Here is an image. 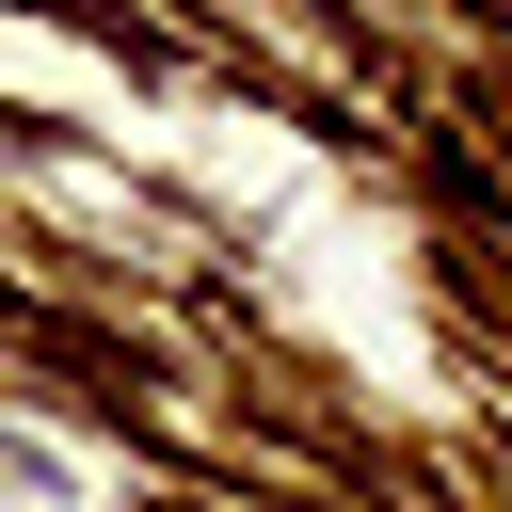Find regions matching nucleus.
I'll return each instance as SVG.
<instances>
[]
</instances>
